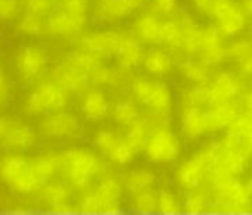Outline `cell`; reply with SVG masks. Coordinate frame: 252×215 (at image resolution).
Returning a JSON list of instances; mask_svg holds the SVG:
<instances>
[{
  "label": "cell",
  "mask_w": 252,
  "mask_h": 215,
  "mask_svg": "<svg viewBox=\"0 0 252 215\" xmlns=\"http://www.w3.org/2000/svg\"><path fill=\"white\" fill-rule=\"evenodd\" d=\"M214 184L213 208L223 211H244L251 207V193L235 176L211 180Z\"/></svg>",
  "instance_id": "cell-1"
},
{
  "label": "cell",
  "mask_w": 252,
  "mask_h": 215,
  "mask_svg": "<svg viewBox=\"0 0 252 215\" xmlns=\"http://www.w3.org/2000/svg\"><path fill=\"white\" fill-rule=\"evenodd\" d=\"M143 149L152 162H171L180 154V142L167 127V123H158L152 127Z\"/></svg>",
  "instance_id": "cell-2"
},
{
  "label": "cell",
  "mask_w": 252,
  "mask_h": 215,
  "mask_svg": "<svg viewBox=\"0 0 252 215\" xmlns=\"http://www.w3.org/2000/svg\"><path fill=\"white\" fill-rule=\"evenodd\" d=\"M86 0H62L61 6L46 21V31L52 34H69L80 30L86 19Z\"/></svg>",
  "instance_id": "cell-3"
},
{
  "label": "cell",
  "mask_w": 252,
  "mask_h": 215,
  "mask_svg": "<svg viewBox=\"0 0 252 215\" xmlns=\"http://www.w3.org/2000/svg\"><path fill=\"white\" fill-rule=\"evenodd\" d=\"M216 158V142H210L202 151L189 158L177 171V180L185 189H196L210 174L213 161Z\"/></svg>",
  "instance_id": "cell-4"
},
{
  "label": "cell",
  "mask_w": 252,
  "mask_h": 215,
  "mask_svg": "<svg viewBox=\"0 0 252 215\" xmlns=\"http://www.w3.org/2000/svg\"><path fill=\"white\" fill-rule=\"evenodd\" d=\"M62 167L71 183L86 186L99 171V161L89 152L69 151L62 158Z\"/></svg>",
  "instance_id": "cell-5"
},
{
  "label": "cell",
  "mask_w": 252,
  "mask_h": 215,
  "mask_svg": "<svg viewBox=\"0 0 252 215\" xmlns=\"http://www.w3.org/2000/svg\"><path fill=\"white\" fill-rule=\"evenodd\" d=\"M133 92L140 103L151 106L158 114H167L171 106V92L162 81L137 78L133 83Z\"/></svg>",
  "instance_id": "cell-6"
},
{
  "label": "cell",
  "mask_w": 252,
  "mask_h": 215,
  "mask_svg": "<svg viewBox=\"0 0 252 215\" xmlns=\"http://www.w3.org/2000/svg\"><path fill=\"white\" fill-rule=\"evenodd\" d=\"M68 94L66 89L58 84L56 81L44 83L38 86L28 99V111L32 114L49 112L53 109H59L66 103Z\"/></svg>",
  "instance_id": "cell-7"
},
{
  "label": "cell",
  "mask_w": 252,
  "mask_h": 215,
  "mask_svg": "<svg viewBox=\"0 0 252 215\" xmlns=\"http://www.w3.org/2000/svg\"><path fill=\"white\" fill-rule=\"evenodd\" d=\"M0 173L3 179L19 192H31L37 189L30 173V164L19 156L4 158L0 162Z\"/></svg>",
  "instance_id": "cell-8"
},
{
  "label": "cell",
  "mask_w": 252,
  "mask_h": 215,
  "mask_svg": "<svg viewBox=\"0 0 252 215\" xmlns=\"http://www.w3.org/2000/svg\"><path fill=\"white\" fill-rule=\"evenodd\" d=\"M121 198V186L115 180H106L86 196L81 208L86 211H115Z\"/></svg>",
  "instance_id": "cell-9"
},
{
  "label": "cell",
  "mask_w": 252,
  "mask_h": 215,
  "mask_svg": "<svg viewBox=\"0 0 252 215\" xmlns=\"http://www.w3.org/2000/svg\"><path fill=\"white\" fill-rule=\"evenodd\" d=\"M242 84L233 74L223 72L210 86V106H223L233 103L235 97L241 93Z\"/></svg>",
  "instance_id": "cell-10"
},
{
  "label": "cell",
  "mask_w": 252,
  "mask_h": 215,
  "mask_svg": "<svg viewBox=\"0 0 252 215\" xmlns=\"http://www.w3.org/2000/svg\"><path fill=\"white\" fill-rule=\"evenodd\" d=\"M213 16L219 22V30L227 35H236L238 32H241L247 22L245 12L241 10V7H238L230 0L220 4L213 12Z\"/></svg>",
  "instance_id": "cell-11"
},
{
  "label": "cell",
  "mask_w": 252,
  "mask_h": 215,
  "mask_svg": "<svg viewBox=\"0 0 252 215\" xmlns=\"http://www.w3.org/2000/svg\"><path fill=\"white\" fill-rule=\"evenodd\" d=\"M127 34H120V32H97V34H90L83 38L84 47L92 52V53H100V55H111L117 53L121 44L124 43Z\"/></svg>",
  "instance_id": "cell-12"
},
{
  "label": "cell",
  "mask_w": 252,
  "mask_h": 215,
  "mask_svg": "<svg viewBox=\"0 0 252 215\" xmlns=\"http://www.w3.org/2000/svg\"><path fill=\"white\" fill-rule=\"evenodd\" d=\"M53 80L58 84H61L62 87H65L66 90L80 92V90H84L86 86L89 84L90 75L86 71H83L81 68L75 66L74 63H71L68 61L66 63L59 65L58 68H55Z\"/></svg>",
  "instance_id": "cell-13"
},
{
  "label": "cell",
  "mask_w": 252,
  "mask_h": 215,
  "mask_svg": "<svg viewBox=\"0 0 252 215\" xmlns=\"http://www.w3.org/2000/svg\"><path fill=\"white\" fill-rule=\"evenodd\" d=\"M238 117V106L233 103L223 106H211V109L204 112L205 131H217L220 128L229 127L232 121Z\"/></svg>",
  "instance_id": "cell-14"
},
{
  "label": "cell",
  "mask_w": 252,
  "mask_h": 215,
  "mask_svg": "<svg viewBox=\"0 0 252 215\" xmlns=\"http://www.w3.org/2000/svg\"><path fill=\"white\" fill-rule=\"evenodd\" d=\"M47 63V53L40 47H27L21 56V69L25 77H37Z\"/></svg>",
  "instance_id": "cell-15"
},
{
  "label": "cell",
  "mask_w": 252,
  "mask_h": 215,
  "mask_svg": "<svg viewBox=\"0 0 252 215\" xmlns=\"http://www.w3.org/2000/svg\"><path fill=\"white\" fill-rule=\"evenodd\" d=\"M34 142V134L27 125H19L18 123L15 127L3 137L1 146L7 151H27Z\"/></svg>",
  "instance_id": "cell-16"
},
{
  "label": "cell",
  "mask_w": 252,
  "mask_h": 215,
  "mask_svg": "<svg viewBox=\"0 0 252 215\" xmlns=\"http://www.w3.org/2000/svg\"><path fill=\"white\" fill-rule=\"evenodd\" d=\"M78 130L77 118L72 114H58L47 120L44 131L50 136H72Z\"/></svg>",
  "instance_id": "cell-17"
},
{
  "label": "cell",
  "mask_w": 252,
  "mask_h": 215,
  "mask_svg": "<svg viewBox=\"0 0 252 215\" xmlns=\"http://www.w3.org/2000/svg\"><path fill=\"white\" fill-rule=\"evenodd\" d=\"M117 55H118V61H120L121 66L134 68L140 63V61L143 58V49H142V44L139 40H136L131 35H127L124 43L118 49Z\"/></svg>",
  "instance_id": "cell-18"
},
{
  "label": "cell",
  "mask_w": 252,
  "mask_h": 215,
  "mask_svg": "<svg viewBox=\"0 0 252 215\" xmlns=\"http://www.w3.org/2000/svg\"><path fill=\"white\" fill-rule=\"evenodd\" d=\"M139 35L149 43H162V22L152 13L143 15L137 21Z\"/></svg>",
  "instance_id": "cell-19"
},
{
  "label": "cell",
  "mask_w": 252,
  "mask_h": 215,
  "mask_svg": "<svg viewBox=\"0 0 252 215\" xmlns=\"http://www.w3.org/2000/svg\"><path fill=\"white\" fill-rule=\"evenodd\" d=\"M182 125L189 137H198L207 133L204 124V112L201 111V108L196 106H190V105L186 106L182 115Z\"/></svg>",
  "instance_id": "cell-20"
},
{
  "label": "cell",
  "mask_w": 252,
  "mask_h": 215,
  "mask_svg": "<svg viewBox=\"0 0 252 215\" xmlns=\"http://www.w3.org/2000/svg\"><path fill=\"white\" fill-rule=\"evenodd\" d=\"M142 0H103L100 6L102 18H121L131 13Z\"/></svg>",
  "instance_id": "cell-21"
},
{
  "label": "cell",
  "mask_w": 252,
  "mask_h": 215,
  "mask_svg": "<svg viewBox=\"0 0 252 215\" xmlns=\"http://www.w3.org/2000/svg\"><path fill=\"white\" fill-rule=\"evenodd\" d=\"M30 173L37 187L46 186L55 173V165L49 158L38 156L30 164Z\"/></svg>",
  "instance_id": "cell-22"
},
{
  "label": "cell",
  "mask_w": 252,
  "mask_h": 215,
  "mask_svg": "<svg viewBox=\"0 0 252 215\" xmlns=\"http://www.w3.org/2000/svg\"><path fill=\"white\" fill-rule=\"evenodd\" d=\"M83 111L87 118L92 120H100L106 115L108 112V100L103 96L102 92H92L87 94L84 100Z\"/></svg>",
  "instance_id": "cell-23"
},
{
  "label": "cell",
  "mask_w": 252,
  "mask_h": 215,
  "mask_svg": "<svg viewBox=\"0 0 252 215\" xmlns=\"http://www.w3.org/2000/svg\"><path fill=\"white\" fill-rule=\"evenodd\" d=\"M182 74L193 83H204L208 78V65H205L202 61L196 62L192 58H188L182 65H180Z\"/></svg>",
  "instance_id": "cell-24"
},
{
  "label": "cell",
  "mask_w": 252,
  "mask_h": 215,
  "mask_svg": "<svg viewBox=\"0 0 252 215\" xmlns=\"http://www.w3.org/2000/svg\"><path fill=\"white\" fill-rule=\"evenodd\" d=\"M183 40H185V32L183 28L180 27V22H174V21L162 22V43H167L174 49H182Z\"/></svg>",
  "instance_id": "cell-25"
},
{
  "label": "cell",
  "mask_w": 252,
  "mask_h": 215,
  "mask_svg": "<svg viewBox=\"0 0 252 215\" xmlns=\"http://www.w3.org/2000/svg\"><path fill=\"white\" fill-rule=\"evenodd\" d=\"M46 202L55 210H63L69 205V193L62 184H50L44 192Z\"/></svg>",
  "instance_id": "cell-26"
},
{
  "label": "cell",
  "mask_w": 252,
  "mask_h": 215,
  "mask_svg": "<svg viewBox=\"0 0 252 215\" xmlns=\"http://www.w3.org/2000/svg\"><path fill=\"white\" fill-rule=\"evenodd\" d=\"M154 183H155V176L151 171H146V170L134 171L127 179V187H128V190L131 193L151 189L154 186Z\"/></svg>",
  "instance_id": "cell-27"
},
{
  "label": "cell",
  "mask_w": 252,
  "mask_h": 215,
  "mask_svg": "<svg viewBox=\"0 0 252 215\" xmlns=\"http://www.w3.org/2000/svg\"><path fill=\"white\" fill-rule=\"evenodd\" d=\"M145 65H146L149 72L164 75V74L170 72V69H171V59L164 52L155 50L146 58Z\"/></svg>",
  "instance_id": "cell-28"
},
{
  "label": "cell",
  "mask_w": 252,
  "mask_h": 215,
  "mask_svg": "<svg viewBox=\"0 0 252 215\" xmlns=\"http://www.w3.org/2000/svg\"><path fill=\"white\" fill-rule=\"evenodd\" d=\"M133 207L142 213H151L158 210V198L154 195L151 189L140 190L133 193Z\"/></svg>",
  "instance_id": "cell-29"
},
{
  "label": "cell",
  "mask_w": 252,
  "mask_h": 215,
  "mask_svg": "<svg viewBox=\"0 0 252 215\" xmlns=\"http://www.w3.org/2000/svg\"><path fill=\"white\" fill-rule=\"evenodd\" d=\"M114 115L117 118V121L123 125H131L137 118L139 114L134 108V105L130 100H121L115 105V111Z\"/></svg>",
  "instance_id": "cell-30"
},
{
  "label": "cell",
  "mask_w": 252,
  "mask_h": 215,
  "mask_svg": "<svg viewBox=\"0 0 252 215\" xmlns=\"http://www.w3.org/2000/svg\"><path fill=\"white\" fill-rule=\"evenodd\" d=\"M183 208L189 213H204L210 208H213V202L208 199V196L198 193V192H190L185 198Z\"/></svg>",
  "instance_id": "cell-31"
},
{
  "label": "cell",
  "mask_w": 252,
  "mask_h": 215,
  "mask_svg": "<svg viewBox=\"0 0 252 215\" xmlns=\"http://www.w3.org/2000/svg\"><path fill=\"white\" fill-rule=\"evenodd\" d=\"M19 27L25 34L37 35V34H41L43 30H46V22L41 21V15L27 10Z\"/></svg>",
  "instance_id": "cell-32"
},
{
  "label": "cell",
  "mask_w": 252,
  "mask_h": 215,
  "mask_svg": "<svg viewBox=\"0 0 252 215\" xmlns=\"http://www.w3.org/2000/svg\"><path fill=\"white\" fill-rule=\"evenodd\" d=\"M227 56L238 59V61H245L252 56V38H242L235 43H232L227 47Z\"/></svg>",
  "instance_id": "cell-33"
},
{
  "label": "cell",
  "mask_w": 252,
  "mask_h": 215,
  "mask_svg": "<svg viewBox=\"0 0 252 215\" xmlns=\"http://www.w3.org/2000/svg\"><path fill=\"white\" fill-rule=\"evenodd\" d=\"M182 204L177 196L170 190H161L158 195V210L162 213H177L180 211Z\"/></svg>",
  "instance_id": "cell-34"
},
{
  "label": "cell",
  "mask_w": 252,
  "mask_h": 215,
  "mask_svg": "<svg viewBox=\"0 0 252 215\" xmlns=\"http://www.w3.org/2000/svg\"><path fill=\"white\" fill-rule=\"evenodd\" d=\"M137 154V151L128 143V142H118V145L114 148V151L111 152V158L120 164H126L128 161H131L134 158V155Z\"/></svg>",
  "instance_id": "cell-35"
},
{
  "label": "cell",
  "mask_w": 252,
  "mask_h": 215,
  "mask_svg": "<svg viewBox=\"0 0 252 215\" xmlns=\"http://www.w3.org/2000/svg\"><path fill=\"white\" fill-rule=\"evenodd\" d=\"M188 105L201 108L204 105H210V87L198 86L192 89L188 94Z\"/></svg>",
  "instance_id": "cell-36"
},
{
  "label": "cell",
  "mask_w": 252,
  "mask_h": 215,
  "mask_svg": "<svg viewBox=\"0 0 252 215\" xmlns=\"http://www.w3.org/2000/svg\"><path fill=\"white\" fill-rule=\"evenodd\" d=\"M118 137L111 133V131H102L99 133V136L96 137V146L106 155H111V152L114 151V148L118 145Z\"/></svg>",
  "instance_id": "cell-37"
},
{
  "label": "cell",
  "mask_w": 252,
  "mask_h": 215,
  "mask_svg": "<svg viewBox=\"0 0 252 215\" xmlns=\"http://www.w3.org/2000/svg\"><path fill=\"white\" fill-rule=\"evenodd\" d=\"M93 80H96L97 83H102V84H114L117 83L118 80V72L112 68H105V66H99L93 75H92Z\"/></svg>",
  "instance_id": "cell-38"
},
{
  "label": "cell",
  "mask_w": 252,
  "mask_h": 215,
  "mask_svg": "<svg viewBox=\"0 0 252 215\" xmlns=\"http://www.w3.org/2000/svg\"><path fill=\"white\" fill-rule=\"evenodd\" d=\"M19 12L16 0H0V21H10Z\"/></svg>",
  "instance_id": "cell-39"
},
{
  "label": "cell",
  "mask_w": 252,
  "mask_h": 215,
  "mask_svg": "<svg viewBox=\"0 0 252 215\" xmlns=\"http://www.w3.org/2000/svg\"><path fill=\"white\" fill-rule=\"evenodd\" d=\"M25 4H27V10L38 15H44L52 6V0H25Z\"/></svg>",
  "instance_id": "cell-40"
},
{
  "label": "cell",
  "mask_w": 252,
  "mask_h": 215,
  "mask_svg": "<svg viewBox=\"0 0 252 215\" xmlns=\"http://www.w3.org/2000/svg\"><path fill=\"white\" fill-rule=\"evenodd\" d=\"M229 0H193L195 6L201 10V12H205V13H210L213 15V12L223 3H226Z\"/></svg>",
  "instance_id": "cell-41"
},
{
  "label": "cell",
  "mask_w": 252,
  "mask_h": 215,
  "mask_svg": "<svg viewBox=\"0 0 252 215\" xmlns=\"http://www.w3.org/2000/svg\"><path fill=\"white\" fill-rule=\"evenodd\" d=\"M177 0H155V7L162 15H171L176 10Z\"/></svg>",
  "instance_id": "cell-42"
},
{
  "label": "cell",
  "mask_w": 252,
  "mask_h": 215,
  "mask_svg": "<svg viewBox=\"0 0 252 215\" xmlns=\"http://www.w3.org/2000/svg\"><path fill=\"white\" fill-rule=\"evenodd\" d=\"M15 121L13 120H10V118H7V117H1L0 118V142L3 140V137L15 127Z\"/></svg>",
  "instance_id": "cell-43"
},
{
  "label": "cell",
  "mask_w": 252,
  "mask_h": 215,
  "mask_svg": "<svg viewBox=\"0 0 252 215\" xmlns=\"http://www.w3.org/2000/svg\"><path fill=\"white\" fill-rule=\"evenodd\" d=\"M7 94H9V84H7L4 72L0 69V102L4 100L7 97Z\"/></svg>",
  "instance_id": "cell-44"
},
{
  "label": "cell",
  "mask_w": 252,
  "mask_h": 215,
  "mask_svg": "<svg viewBox=\"0 0 252 215\" xmlns=\"http://www.w3.org/2000/svg\"><path fill=\"white\" fill-rule=\"evenodd\" d=\"M244 109H245V112H248V114H252V92L251 93H248L245 97H244Z\"/></svg>",
  "instance_id": "cell-45"
},
{
  "label": "cell",
  "mask_w": 252,
  "mask_h": 215,
  "mask_svg": "<svg viewBox=\"0 0 252 215\" xmlns=\"http://www.w3.org/2000/svg\"><path fill=\"white\" fill-rule=\"evenodd\" d=\"M241 65H242V71H244V72L252 74V56L251 58H248V59H245V61H242Z\"/></svg>",
  "instance_id": "cell-46"
},
{
  "label": "cell",
  "mask_w": 252,
  "mask_h": 215,
  "mask_svg": "<svg viewBox=\"0 0 252 215\" xmlns=\"http://www.w3.org/2000/svg\"><path fill=\"white\" fill-rule=\"evenodd\" d=\"M244 12L252 16V0H244Z\"/></svg>",
  "instance_id": "cell-47"
}]
</instances>
